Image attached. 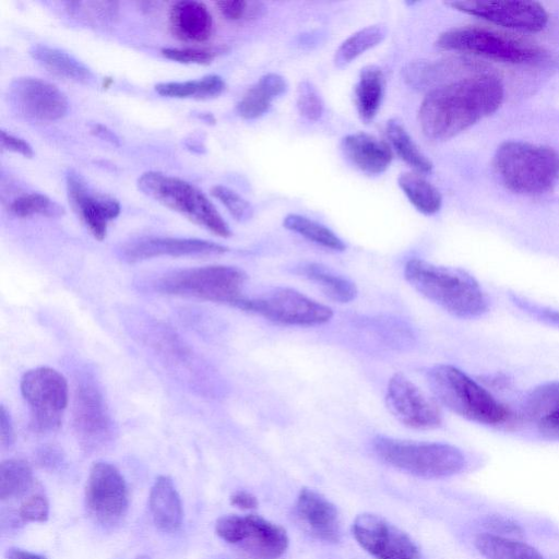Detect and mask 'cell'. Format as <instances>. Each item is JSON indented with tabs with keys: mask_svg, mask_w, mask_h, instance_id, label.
I'll list each match as a JSON object with an SVG mask.
<instances>
[{
	"mask_svg": "<svg viewBox=\"0 0 559 559\" xmlns=\"http://www.w3.org/2000/svg\"><path fill=\"white\" fill-rule=\"evenodd\" d=\"M8 211L17 217L43 215L59 217L64 214L63 207L43 193H23L8 204Z\"/></svg>",
	"mask_w": 559,
	"mask_h": 559,
	"instance_id": "d590c367",
	"label": "cell"
},
{
	"mask_svg": "<svg viewBox=\"0 0 559 559\" xmlns=\"http://www.w3.org/2000/svg\"><path fill=\"white\" fill-rule=\"evenodd\" d=\"M493 166L503 185L516 193L540 194L559 180V154L548 146L504 142L496 151Z\"/></svg>",
	"mask_w": 559,
	"mask_h": 559,
	"instance_id": "277c9868",
	"label": "cell"
},
{
	"mask_svg": "<svg viewBox=\"0 0 559 559\" xmlns=\"http://www.w3.org/2000/svg\"><path fill=\"white\" fill-rule=\"evenodd\" d=\"M436 45L443 50L460 51L510 63L532 62L543 55V51L531 43L472 26L452 28L440 34Z\"/></svg>",
	"mask_w": 559,
	"mask_h": 559,
	"instance_id": "ba28073f",
	"label": "cell"
},
{
	"mask_svg": "<svg viewBox=\"0 0 559 559\" xmlns=\"http://www.w3.org/2000/svg\"><path fill=\"white\" fill-rule=\"evenodd\" d=\"M228 248L203 239L174 237H142L124 243L121 255L129 262L142 261L156 257H183L219 254Z\"/></svg>",
	"mask_w": 559,
	"mask_h": 559,
	"instance_id": "ac0fdd59",
	"label": "cell"
},
{
	"mask_svg": "<svg viewBox=\"0 0 559 559\" xmlns=\"http://www.w3.org/2000/svg\"><path fill=\"white\" fill-rule=\"evenodd\" d=\"M406 281L423 296L459 318H477L488 311V299L478 282L466 271L409 260Z\"/></svg>",
	"mask_w": 559,
	"mask_h": 559,
	"instance_id": "7a4b0ae2",
	"label": "cell"
},
{
	"mask_svg": "<svg viewBox=\"0 0 559 559\" xmlns=\"http://www.w3.org/2000/svg\"><path fill=\"white\" fill-rule=\"evenodd\" d=\"M296 106L299 114L310 121L321 118L324 109L323 99L310 81L304 80L298 84Z\"/></svg>",
	"mask_w": 559,
	"mask_h": 559,
	"instance_id": "8d00e7d4",
	"label": "cell"
},
{
	"mask_svg": "<svg viewBox=\"0 0 559 559\" xmlns=\"http://www.w3.org/2000/svg\"><path fill=\"white\" fill-rule=\"evenodd\" d=\"M138 188L146 197L211 233L224 238L231 235L228 224L215 205L192 183L159 171H146L139 177Z\"/></svg>",
	"mask_w": 559,
	"mask_h": 559,
	"instance_id": "8992f818",
	"label": "cell"
},
{
	"mask_svg": "<svg viewBox=\"0 0 559 559\" xmlns=\"http://www.w3.org/2000/svg\"><path fill=\"white\" fill-rule=\"evenodd\" d=\"M9 100L20 115L38 121L58 120L69 107L67 96L56 85L32 76L11 82Z\"/></svg>",
	"mask_w": 559,
	"mask_h": 559,
	"instance_id": "2e32d148",
	"label": "cell"
},
{
	"mask_svg": "<svg viewBox=\"0 0 559 559\" xmlns=\"http://www.w3.org/2000/svg\"><path fill=\"white\" fill-rule=\"evenodd\" d=\"M14 439L13 426L9 412L3 405L0 407V443L10 447Z\"/></svg>",
	"mask_w": 559,
	"mask_h": 559,
	"instance_id": "bcb514c9",
	"label": "cell"
},
{
	"mask_svg": "<svg viewBox=\"0 0 559 559\" xmlns=\"http://www.w3.org/2000/svg\"><path fill=\"white\" fill-rule=\"evenodd\" d=\"M287 90L285 79L277 73L262 75L237 104V114L243 119H255L265 114L272 100Z\"/></svg>",
	"mask_w": 559,
	"mask_h": 559,
	"instance_id": "d4e9b609",
	"label": "cell"
},
{
	"mask_svg": "<svg viewBox=\"0 0 559 559\" xmlns=\"http://www.w3.org/2000/svg\"><path fill=\"white\" fill-rule=\"evenodd\" d=\"M215 532L254 559H278L288 547L285 528L255 514L223 515L216 521Z\"/></svg>",
	"mask_w": 559,
	"mask_h": 559,
	"instance_id": "9c48e42d",
	"label": "cell"
},
{
	"mask_svg": "<svg viewBox=\"0 0 559 559\" xmlns=\"http://www.w3.org/2000/svg\"><path fill=\"white\" fill-rule=\"evenodd\" d=\"M296 272L316 283L323 294L334 301L349 302L357 296V288L353 282L335 274L322 264L301 263L297 266Z\"/></svg>",
	"mask_w": 559,
	"mask_h": 559,
	"instance_id": "83f0119b",
	"label": "cell"
},
{
	"mask_svg": "<svg viewBox=\"0 0 559 559\" xmlns=\"http://www.w3.org/2000/svg\"><path fill=\"white\" fill-rule=\"evenodd\" d=\"M246 273L229 265H209L174 272L162 277L157 290L179 296L235 305L241 298Z\"/></svg>",
	"mask_w": 559,
	"mask_h": 559,
	"instance_id": "52a82bcc",
	"label": "cell"
},
{
	"mask_svg": "<svg viewBox=\"0 0 559 559\" xmlns=\"http://www.w3.org/2000/svg\"><path fill=\"white\" fill-rule=\"evenodd\" d=\"M69 13L82 14L85 19L112 21L118 15V3L112 1H70L67 2Z\"/></svg>",
	"mask_w": 559,
	"mask_h": 559,
	"instance_id": "f35d334b",
	"label": "cell"
},
{
	"mask_svg": "<svg viewBox=\"0 0 559 559\" xmlns=\"http://www.w3.org/2000/svg\"><path fill=\"white\" fill-rule=\"evenodd\" d=\"M522 415L542 437L559 440V381L531 390L523 401Z\"/></svg>",
	"mask_w": 559,
	"mask_h": 559,
	"instance_id": "d6986e66",
	"label": "cell"
},
{
	"mask_svg": "<svg viewBox=\"0 0 559 559\" xmlns=\"http://www.w3.org/2000/svg\"><path fill=\"white\" fill-rule=\"evenodd\" d=\"M485 524L490 530V534L498 536L518 538L521 537L523 533L520 525L502 516H491L485 522Z\"/></svg>",
	"mask_w": 559,
	"mask_h": 559,
	"instance_id": "7bdbcfd3",
	"label": "cell"
},
{
	"mask_svg": "<svg viewBox=\"0 0 559 559\" xmlns=\"http://www.w3.org/2000/svg\"><path fill=\"white\" fill-rule=\"evenodd\" d=\"M76 425L87 444H96L102 441L107 430V420L100 396L97 392L85 388L78 396Z\"/></svg>",
	"mask_w": 559,
	"mask_h": 559,
	"instance_id": "4316f807",
	"label": "cell"
},
{
	"mask_svg": "<svg viewBox=\"0 0 559 559\" xmlns=\"http://www.w3.org/2000/svg\"><path fill=\"white\" fill-rule=\"evenodd\" d=\"M341 147L346 158L367 175L384 173L393 157L388 143L366 132L347 134Z\"/></svg>",
	"mask_w": 559,
	"mask_h": 559,
	"instance_id": "44dd1931",
	"label": "cell"
},
{
	"mask_svg": "<svg viewBox=\"0 0 559 559\" xmlns=\"http://www.w3.org/2000/svg\"><path fill=\"white\" fill-rule=\"evenodd\" d=\"M234 306L288 325H318L333 317L330 307L288 287L275 288L261 298L241 297Z\"/></svg>",
	"mask_w": 559,
	"mask_h": 559,
	"instance_id": "30bf717a",
	"label": "cell"
},
{
	"mask_svg": "<svg viewBox=\"0 0 559 559\" xmlns=\"http://www.w3.org/2000/svg\"><path fill=\"white\" fill-rule=\"evenodd\" d=\"M373 450L385 463L423 478H443L461 472L465 457L460 449L441 442H417L377 437Z\"/></svg>",
	"mask_w": 559,
	"mask_h": 559,
	"instance_id": "5b68a950",
	"label": "cell"
},
{
	"mask_svg": "<svg viewBox=\"0 0 559 559\" xmlns=\"http://www.w3.org/2000/svg\"><path fill=\"white\" fill-rule=\"evenodd\" d=\"M386 135L397 155L419 174L432 170L431 162L420 152L407 130L397 119L386 123Z\"/></svg>",
	"mask_w": 559,
	"mask_h": 559,
	"instance_id": "d6a6232c",
	"label": "cell"
},
{
	"mask_svg": "<svg viewBox=\"0 0 559 559\" xmlns=\"http://www.w3.org/2000/svg\"><path fill=\"white\" fill-rule=\"evenodd\" d=\"M169 25L177 38L185 41L202 43L212 34L213 19L204 3L183 0L171 5Z\"/></svg>",
	"mask_w": 559,
	"mask_h": 559,
	"instance_id": "7402d4cb",
	"label": "cell"
},
{
	"mask_svg": "<svg viewBox=\"0 0 559 559\" xmlns=\"http://www.w3.org/2000/svg\"><path fill=\"white\" fill-rule=\"evenodd\" d=\"M297 513L310 532L328 543L341 538L337 509L324 496L310 488H302L297 497Z\"/></svg>",
	"mask_w": 559,
	"mask_h": 559,
	"instance_id": "ffe728a7",
	"label": "cell"
},
{
	"mask_svg": "<svg viewBox=\"0 0 559 559\" xmlns=\"http://www.w3.org/2000/svg\"><path fill=\"white\" fill-rule=\"evenodd\" d=\"M397 183L408 201L423 214L432 215L437 213L442 203L439 190L416 173H403Z\"/></svg>",
	"mask_w": 559,
	"mask_h": 559,
	"instance_id": "f546056e",
	"label": "cell"
},
{
	"mask_svg": "<svg viewBox=\"0 0 559 559\" xmlns=\"http://www.w3.org/2000/svg\"><path fill=\"white\" fill-rule=\"evenodd\" d=\"M388 29L382 24L366 26L347 37L336 49L334 63L337 68L349 64L367 50L376 47L385 38Z\"/></svg>",
	"mask_w": 559,
	"mask_h": 559,
	"instance_id": "4dcf8cb0",
	"label": "cell"
},
{
	"mask_svg": "<svg viewBox=\"0 0 559 559\" xmlns=\"http://www.w3.org/2000/svg\"><path fill=\"white\" fill-rule=\"evenodd\" d=\"M69 200L90 233L98 240L107 235L109 222L121 211L119 202L108 195L94 192L85 179L75 170L66 175Z\"/></svg>",
	"mask_w": 559,
	"mask_h": 559,
	"instance_id": "e0dca14e",
	"label": "cell"
},
{
	"mask_svg": "<svg viewBox=\"0 0 559 559\" xmlns=\"http://www.w3.org/2000/svg\"><path fill=\"white\" fill-rule=\"evenodd\" d=\"M49 504L41 495H34L23 501L19 515L28 522H45L48 519Z\"/></svg>",
	"mask_w": 559,
	"mask_h": 559,
	"instance_id": "b9f144b4",
	"label": "cell"
},
{
	"mask_svg": "<svg viewBox=\"0 0 559 559\" xmlns=\"http://www.w3.org/2000/svg\"><path fill=\"white\" fill-rule=\"evenodd\" d=\"M5 559H46L45 557L23 550L20 548H10L5 552Z\"/></svg>",
	"mask_w": 559,
	"mask_h": 559,
	"instance_id": "681fc988",
	"label": "cell"
},
{
	"mask_svg": "<svg viewBox=\"0 0 559 559\" xmlns=\"http://www.w3.org/2000/svg\"><path fill=\"white\" fill-rule=\"evenodd\" d=\"M0 143L3 150L19 153L25 157L34 155L32 146L23 139L8 133L4 130L0 131Z\"/></svg>",
	"mask_w": 559,
	"mask_h": 559,
	"instance_id": "f6af8a7d",
	"label": "cell"
},
{
	"mask_svg": "<svg viewBox=\"0 0 559 559\" xmlns=\"http://www.w3.org/2000/svg\"><path fill=\"white\" fill-rule=\"evenodd\" d=\"M29 53L43 68L55 76L88 83L93 73L83 62L69 52L44 44L33 45Z\"/></svg>",
	"mask_w": 559,
	"mask_h": 559,
	"instance_id": "cb8c5ba5",
	"label": "cell"
},
{
	"mask_svg": "<svg viewBox=\"0 0 559 559\" xmlns=\"http://www.w3.org/2000/svg\"><path fill=\"white\" fill-rule=\"evenodd\" d=\"M286 229L304 238L335 251H343L346 245L326 226L299 214H288L283 221Z\"/></svg>",
	"mask_w": 559,
	"mask_h": 559,
	"instance_id": "836d02e7",
	"label": "cell"
},
{
	"mask_svg": "<svg viewBox=\"0 0 559 559\" xmlns=\"http://www.w3.org/2000/svg\"><path fill=\"white\" fill-rule=\"evenodd\" d=\"M162 53L167 59L186 64H209L215 57L212 50L195 48H163Z\"/></svg>",
	"mask_w": 559,
	"mask_h": 559,
	"instance_id": "60d3db41",
	"label": "cell"
},
{
	"mask_svg": "<svg viewBox=\"0 0 559 559\" xmlns=\"http://www.w3.org/2000/svg\"><path fill=\"white\" fill-rule=\"evenodd\" d=\"M509 299L531 318L547 325L559 328V310L539 305L515 293H509Z\"/></svg>",
	"mask_w": 559,
	"mask_h": 559,
	"instance_id": "ab89813d",
	"label": "cell"
},
{
	"mask_svg": "<svg viewBox=\"0 0 559 559\" xmlns=\"http://www.w3.org/2000/svg\"><path fill=\"white\" fill-rule=\"evenodd\" d=\"M211 194L219 200L236 221L246 222L252 217L251 204L230 188L217 185L212 188Z\"/></svg>",
	"mask_w": 559,
	"mask_h": 559,
	"instance_id": "74e56055",
	"label": "cell"
},
{
	"mask_svg": "<svg viewBox=\"0 0 559 559\" xmlns=\"http://www.w3.org/2000/svg\"><path fill=\"white\" fill-rule=\"evenodd\" d=\"M474 543L486 559H545L537 549L516 538L483 533Z\"/></svg>",
	"mask_w": 559,
	"mask_h": 559,
	"instance_id": "f1b7e54d",
	"label": "cell"
},
{
	"mask_svg": "<svg viewBox=\"0 0 559 559\" xmlns=\"http://www.w3.org/2000/svg\"><path fill=\"white\" fill-rule=\"evenodd\" d=\"M34 481L27 462L10 459L0 464V499H13L25 495Z\"/></svg>",
	"mask_w": 559,
	"mask_h": 559,
	"instance_id": "e575fe53",
	"label": "cell"
},
{
	"mask_svg": "<svg viewBox=\"0 0 559 559\" xmlns=\"http://www.w3.org/2000/svg\"><path fill=\"white\" fill-rule=\"evenodd\" d=\"M385 402L392 415L409 428L433 429L442 423L438 405L402 373L390 379Z\"/></svg>",
	"mask_w": 559,
	"mask_h": 559,
	"instance_id": "9a60e30c",
	"label": "cell"
},
{
	"mask_svg": "<svg viewBox=\"0 0 559 559\" xmlns=\"http://www.w3.org/2000/svg\"><path fill=\"white\" fill-rule=\"evenodd\" d=\"M90 130L94 135H96L97 138L104 140V141H107V142H109L111 144H116V145L120 144V140L117 136V134L102 123H97V122L91 123Z\"/></svg>",
	"mask_w": 559,
	"mask_h": 559,
	"instance_id": "c3c4849f",
	"label": "cell"
},
{
	"mask_svg": "<svg viewBox=\"0 0 559 559\" xmlns=\"http://www.w3.org/2000/svg\"><path fill=\"white\" fill-rule=\"evenodd\" d=\"M352 532L359 546L376 559H417L419 556L414 540L382 516L359 514Z\"/></svg>",
	"mask_w": 559,
	"mask_h": 559,
	"instance_id": "5bb4252c",
	"label": "cell"
},
{
	"mask_svg": "<svg viewBox=\"0 0 559 559\" xmlns=\"http://www.w3.org/2000/svg\"><path fill=\"white\" fill-rule=\"evenodd\" d=\"M225 86L221 76L210 74L198 80L158 83L155 91L162 96L175 98H210L222 94Z\"/></svg>",
	"mask_w": 559,
	"mask_h": 559,
	"instance_id": "1f68e13d",
	"label": "cell"
},
{
	"mask_svg": "<svg viewBox=\"0 0 559 559\" xmlns=\"http://www.w3.org/2000/svg\"><path fill=\"white\" fill-rule=\"evenodd\" d=\"M448 4L461 12L521 32H539L548 23L546 10L535 1L469 0Z\"/></svg>",
	"mask_w": 559,
	"mask_h": 559,
	"instance_id": "4fadbf2b",
	"label": "cell"
},
{
	"mask_svg": "<svg viewBox=\"0 0 559 559\" xmlns=\"http://www.w3.org/2000/svg\"><path fill=\"white\" fill-rule=\"evenodd\" d=\"M221 14L229 21H239L248 17L249 2L242 0H225L216 2Z\"/></svg>",
	"mask_w": 559,
	"mask_h": 559,
	"instance_id": "ee69618b",
	"label": "cell"
},
{
	"mask_svg": "<svg viewBox=\"0 0 559 559\" xmlns=\"http://www.w3.org/2000/svg\"><path fill=\"white\" fill-rule=\"evenodd\" d=\"M427 381L435 397L456 415L486 426H501L511 421L512 413L488 390L459 368L439 364L427 372Z\"/></svg>",
	"mask_w": 559,
	"mask_h": 559,
	"instance_id": "3957f363",
	"label": "cell"
},
{
	"mask_svg": "<svg viewBox=\"0 0 559 559\" xmlns=\"http://www.w3.org/2000/svg\"><path fill=\"white\" fill-rule=\"evenodd\" d=\"M503 97L504 90L500 80L487 73L437 85L420 104V129L430 140L451 139L495 112Z\"/></svg>",
	"mask_w": 559,
	"mask_h": 559,
	"instance_id": "6da1fadb",
	"label": "cell"
},
{
	"mask_svg": "<svg viewBox=\"0 0 559 559\" xmlns=\"http://www.w3.org/2000/svg\"><path fill=\"white\" fill-rule=\"evenodd\" d=\"M230 503L243 510H251L258 507L257 498L246 490H238L234 492L230 496Z\"/></svg>",
	"mask_w": 559,
	"mask_h": 559,
	"instance_id": "7dc6e473",
	"label": "cell"
},
{
	"mask_svg": "<svg viewBox=\"0 0 559 559\" xmlns=\"http://www.w3.org/2000/svg\"><path fill=\"white\" fill-rule=\"evenodd\" d=\"M21 392L38 430L60 426L69 399L68 383L60 372L49 367L28 370L21 380Z\"/></svg>",
	"mask_w": 559,
	"mask_h": 559,
	"instance_id": "8fae6325",
	"label": "cell"
},
{
	"mask_svg": "<svg viewBox=\"0 0 559 559\" xmlns=\"http://www.w3.org/2000/svg\"><path fill=\"white\" fill-rule=\"evenodd\" d=\"M384 92V76L374 64L366 66L359 73L355 86V103L362 121L370 122L377 115Z\"/></svg>",
	"mask_w": 559,
	"mask_h": 559,
	"instance_id": "484cf974",
	"label": "cell"
},
{
	"mask_svg": "<svg viewBox=\"0 0 559 559\" xmlns=\"http://www.w3.org/2000/svg\"><path fill=\"white\" fill-rule=\"evenodd\" d=\"M136 559H151V558L147 556H139Z\"/></svg>",
	"mask_w": 559,
	"mask_h": 559,
	"instance_id": "f907efd6",
	"label": "cell"
},
{
	"mask_svg": "<svg viewBox=\"0 0 559 559\" xmlns=\"http://www.w3.org/2000/svg\"><path fill=\"white\" fill-rule=\"evenodd\" d=\"M150 509L154 524L163 532H176L182 523L180 496L168 476H159L150 492Z\"/></svg>",
	"mask_w": 559,
	"mask_h": 559,
	"instance_id": "603a6c76",
	"label": "cell"
},
{
	"mask_svg": "<svg viewBox=\"0 0 559 559\" xmlns=\"http://www.w3.org/2000/svg\"><path fill=\"white\" fill-rule=\"evenodd\" d=\"M85 503L91 516L103 526L117 524L128 509V489L120 472L107 462H96L85 488Z\"/></svg>",
	"mask_w": 559,
	"mask_h": 559,
	"instance_id": "7c38bea8",
	"label": "cell"
}]
</instances>
